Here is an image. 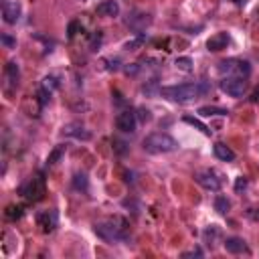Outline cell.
<instances>
[{
	"label": "cell",
	"instance_id": "obj_15",
	"mask_svg": "<svg viewBox=\"0 0 259 259\" xmlns=\"http://www.w3.org/2000/svg\"><path fill=\"white\" fill-rule=\"evenodd\" d=\"M221 237H223V231H221V227H217V225H208V227L202 231V241H204V245L210 247V249L217 247V243H219Z\"/></svg>",
	"mask_w": 259,
	"mask_h": 259
},
{
	"label": "cell",
	"instance_id": "obj_7",
	"mask_svg": "<svg viewBox=\"0 0 259 259\" xmlns=\"http://www.w3.org/2000/svg\"><path fill=\"white\" fill-rule=\"evenodd\" d=\"M20 192H22V196L28 198L30 202L40 200V198L45 196V192H47V188H45V178H42L40 174L34 176V178H30V180L20 188Z\"/></svg>",
	"mask_w": 259,
	"mask_h": 259
},
{
	"label": "cell",
	"instance_id": "obj_26",
	"mask_svg": "<svg viewBox=\"0 0 259 259\" xmlns=\"http://www.w3.org/2000/svg\"><path fill=\"white\" fill-rule=\"evenodd\" d=\"M176 67L180 71H184V73H190L192 71V59L190 57H178L176 59Z\"/></svg>",
	"mask_w": 259,
	"mask_h": 259
},
{
	"label": "cell",
	"instance_id": "obj_30",
	"mask_svg": "<svg viewBox=\"0 0 259 259\" xmlns=\"http://www.w3.org/2000/svg\"><path fill=\"white\" fill-rule=\"evenodd\" d=\"M247 188V178L245 176H239L237 180H235V192H241V190H245Z\"/></svg>",
	"mask_w": 259,
	"mask_h": 259
},
{
	"label": "cell",
	"instance_id": "obj_14",
	"mask_svg": "<svg viewBox=\"0 0 259 259\" xmlns=\"http://www.w3.org/2000/svg\"><path fill=\"white\" fill-rule=\"evenodd\" d=\"M95 12H97L99 16H105V18H115V16L119 14V4H117L115 0H103V2L97 4Z\"/></svg>",
	"mask_w": 259,
	"mask_h": 259
},
{
	"label": "cell",
	"instance_id": "obj_11",
	"mask_svg": "<svg viewBox=\"0 0 259 259\" xmlns=\"http://www.w3.org/2000/svg\"><path fill=\"white\" fill-rule=\"evenodd\" d=\"M20 18V4L18 2H2V20L6 24H16Z\"/></svg>",
	"mask_w": 259,
	"mask_h": 259
},
{
	"label": "cell",
	"instance_id": "obj_18",
	"mask_svg": "<svg viewBox=\"0 0 259 259\" xmlns=\"http://www.w3.org/2000/svg\"><path fill=\"white\" fill-rule=\"evenodd\" d=\"M198 115H202V117L229 115V109H223V107H217V105H202V107H198Z\"/></svg>",
	"mask_w": 259,
	"mask_h": 259
},
{
	"label": "cell",
	"instance_id": "obj_33",
	"mask_svg": "<svg viewBox=\"0 0 259 259\" xmlns=\"http://www.w3.org/2000/svg\"><path fill=\"white\" fill-rule=\"evenodd\" d=\"M182 257H202V251L200 249H192V251L182 253Z\"/></svg>",
	"mask_w": 259,
	"mask_h": 259
},
{
	"label": "cell",
	"instance_id": "obj_23",
	"mask_svg": "<svg viewBox=\"0 0 259 259\" xmlns=\"http://www.w3.org/2000/svg\"><path fill=\"white\" fill-rule=\"evenodd\" d=\"M182 121H186V123L194 125V127H196V130H200L204 136H210V134H212V130H208L200 119H196V117H192V115H184V117H182Z\"/></svg>",
	"mask_w": 259,
	"mask_h": 259
},
{
	"label": "cell",
	"instance_id": "obj_6",
	"mask_svg": "<svg viewBox=\"0 0 259 259\" xmlns=\"http://www.w3.org/2000/svg\"><path fill=\"white\" fill-rule=\"evenodd\" d=\"M221 91L231 95V97H241L247 89V79L245 77H237V75H225L219 83Z\"/></svg>",
	"mask_w": 259,
	"mask_h": 259
},
{
	"label": "cell",
	"instance_id": "obj_35",
	"mask_svg": "<svg viewBox=\"0 0 259 259\" xmlns=\"http://www.w3.org/2000/svg\"><path fill=\"white\" fill-rule=\"evenodd\" d=\"M251 101H253V103H259V89H255V91H253V95H251Z\"/></svg>",
	"mask_w": 259,
	"mask_h": 259
},
{
	"label": "cell",
	"instance_id": "obj_5",
	"mask_svg": "<svg viewBox=\"0 0 259 259\" xmlns=\"http://www.w3.org/2000/svg\"><path fill=\"white\" fill-rule=\"evenodd\" d=\"M219 71L223 75H237V77H249L251 73V65L249 61H241V59H225L219 63Z\"/></svg>",
	"mask_w": 259,
	"mask_h": 259
},
{
	"label": "cell",
	"instance_id": "obj_21",
	"mask_svg": "<svg viewBox=\"0 0 259 259\" xmlns=\"http://www.w3.org/2000/svg\"><path fill=\"white\" fill-rule=\"evenodd\" d=\"M144 42H146V34H144V32H138L134 38H130V40L123 45V49H125V51H136V49H140Z\"/></svg>",
	"mask_w": 259,
	"mask_h": 259
},
{
	"label": "cell",
	"instance_id": "obj_1",
	"mask_svg": "<svg viewBox=\"0 0 259 259\" xmlns=\"http://www.w3.org/2000/svg\"><path fill=\"white\" fill-rule=\"evenodd\" d=\"M210 91L206 81H194V83H180V85H168V87H160V95L176 101V103H190L202 95H206Z\"/></svg>",
	"mask_w": 259,
	"mask_h": 259
},
{
	"label": "cell",
	"instance_id": "obj_36",
	"mask_svg": "<svg viewBox=\"0 0 259 259\" xmlns=\"http://www.w3.org/2000/svg\"><path fill=\"white\" fill-rule=\"evenodd\" d=\"M138 69H140L138 65H136V67H127V69H125V73H127V75H130V73L134 75V73H138Z\"/></svg>",
	"mask_w": 259,
	"mask_h": 259
},
{
	"label": "cell",
	"instance_id": "obj_28",
	"mask_svg": "<svg viewBox=\"0 0 259 259\" xmlns=\"http://www.w3.org/2000/svg\"><path fill=\"white\" fill-rule=\"evenodd\" d=\"M113 150H115L117 154H125V152H127V144L121 142V140H113Z\"/></svg>",
	"mask_w": 259,
	"mask_h": 259
},
{
	"label": "cell",
	"instance_id": "obj_9",
	"mask_svg": "<svg viewBox=\"0 0 259 259\" xmlns=\"http://www.w3.org/2000/svg\"><path fill=\"white\" fill-rule=\"evenodd\" d=\"M36 225L40 227L42 233H53L59 225V214L57 210H40L36 214Z\"/></svg>",
	"mask_w": 259,
	"mask_h": 259
},
{
	"label": "cell",
	"instance_id": "obj_34",
	"mask_svg": "<svg viewBox=\"0 0 259 259\" xmlns=\"http://www.w3.org/2000/svg\"><path fill=\"white\" fill-rule=\"evenodd\" d=\"M247 217H249L251 221H259V212H253V208H251V210L247 212Z\"/></svg>",
	"mask_w": 259,
	"mask_h": 259
},
{
	"label": "cell",
	"instance_id": "obj_31",
	"mask_svg": "<svg viewBox=\"0 0 259 259\" xmlns=\"http://www.w3.org/2000/svg\"><path fill=\"white\" fill-rule=\"evenodd\" d=\"M0 40H2V45H6V47H14V45H16V40H14V38H10L8 34H2V36H0Z\"/></svg>",
	"mask_w": 259,
	"mask_h": 259
},
{
	"label": "cell",
	"instance_id": "obj_27",
	"mask_svg": "<svg viewBox=\"0 0 259 259\" xmlns=\"http://www.w3.org/2000/svg\"><path fill=\"white\" fill-rule=\"evenodd\" d=\"M57 85H59V83H57V79H55V77H45V79H42V85H40V87L53 93V89H57Z\"/></svg>",
	"mask_w": 259,
	"mask_h": 259
},
{
	"label": "cell",
	"instance_id": "obj_24",
	"mask_svg": "<svg viewBox=\"0 0 259 259\" xmlns=\"http://www.w3.org/2000/svg\"><path fill=\"white\" fill-rule=\"evenodd\" d=\"M87 184H89V182H87L85 172H77V174L73 176V188H75V190H83V192H85V190H87Z\"/></svg>",
	"mask_w": 259,
	"mask_h": 259
},
{
	"label": "cell",
	"instance_id": "obj_13",
	"mask_svg": "<svg viewBox=\"0 0 259 259\" xmlns=\"http://www.w3.org/2000/svg\"><path fill=\"white\" fill-rule=\"evenodd\" d=\"M63 134L65 136H71L75 140H83V142L91 140V132L85 130L81 123H67V125H63Z\"/></svg>",
	"mask_w": 259,
	"mask_h": 259
},
{
	"label": "cell",
	"instance_id": "obj_17",
	"mask_svg": "<svg viewBox=\"0 0 259 259\" xmlns=\"http://www.w3.org/2000/svg\"><path fill=\"white\" fill-rule=\"evenodd\" d=\"M212 152H214V156H217L219 160H223V162H233V160H235V152H233L227 144H223V142H217V144L212 146Z\"/></svg>",
	"mask_w": 259,
	"mask_h": 259
},
{
	"label": "cell",
	"instance_id": "obj_22",
	"mask_svg": "<svg viewBox=\"0 0 259 259\" xmlns=\"http://www.w3.org/2000/svg\"><path fill=\"white\" fill-rule=\"evenodd\" d=\"M229 208H231V200H229L227 196L219 194V196L214 198V210H217V212H221V214H227V212H229Z\"/></svg>",
	"mask_w": 259,
	"mask_h": 259
},
{
	"label": "cell",
	"instance_id": "obj_32",
	"mask_svg": "<svg viewBox=\"0 0 259 259\" xmlns=\"http://www.w3.org/2000/svg\"><path fill=\"white\" fill-rule=\"evenodd\" d=\"M77 26H79V22H77V20H73V22L69 24V32H67V36H69V38H73V36H75V30H77Z\"/></svg>",
	"mask_w": 259,
	"mask_h": 259
},
{
	"label": "cell",
	"instance_id": "obj_25",
	"mask_svg": "<svg viewBox=\"0 0 259 259\" xmlns=\"http://www.w3.org/2000/svg\"><path fill=\"white\" fill-rule=\"evenodd\" d=\"M63 152H65V146H57V148H55V150L49 154V158H47V166H55V164L61 160Z\"/></svg>",
	"mask_w": 259,
	"mask_h": 259
},
{
	"label": "cell",
	"instance_id": "obj_37",
	"mask_svg": "<svg viewBox=\"0 0 259 259\" xmlns=\"http://www.w3.org/2000/svg\"><path fill=\"white\" fill-rule=\"evenodd\" d=\"M233 2H235V4H239V6H241V4H245V2H247V0H233Z\"/></svg>",
	"mask_w": 259,
	"mask_h": 259
},
{
	"label": "cell",
	"instance_id": "obj_4",
	"mask_svg": "<svg viewBox=\"0 0 259 259\" xmlns=\"http://www.w3.org/2000/svg\"><path fill=\"white\" fill-rule=\"evenodd\" d=\"M194 180H196V184H200L204 190H212V192L221 190V186H223L221 174H219L217 170H212V168L196 170V172H194Z\"/></svg>",
	"mask_w": 259,
	"mask_h": 259
},
{
	"label": "cell",
	"instance_id": "obj_19",
	"mask_svg": "<svg viewBox=\"0 0 259 259\" xmlns=\"http://www.w3.org/2000/svg\"><path fill=\"white\" fill-rule=\"evenodd\" d=\"M4 75H6V79H8L12 85H18V75H20V71H18V65H16L14 61L6 63V67H4Z\"/></svg>",
	"mask_w": 259,
	"mask_h": 259
},
{
	"label": "cell",
	"instance_id": "obj_8",
	"mask_svg": "<svg viewBox=\"0 0 259 259\" xmlns=\"http://www.w3.org/2000/svg\"><path fill=\"white\" fill-rule=\"evenodd\" d=\"M136 125H138V115L132 111V109H123L117 113L115 117V127L121 132V134H134L136 132Z\"/></svg>",
	"mask_w": 259,
	"mask_h": 259
},
{
	"label": "cell",
	"instance_id": "obj_12",
	"mask_svg": "<svg viewBox=\"0 0 259 259\" xmlns=\"http://www.w3.org/2000/svg\"><path fill=\"white\" fill-rule=\"evenodd\" d=\"M229 42H231V38H229L227 32H217V34H212V36L206 40V49H208L210 53H219V51L227 49Z\"/></svg>",
	"mask_w": 259,
	"mask_h": 259
},
{
	"label": "cell",
	"instance_id": "obj_29",
	"mask_svg": "<svg viewBox=\"0 0 259 259\" xmlns=\"http://www.w3.org/2000/svg\"><path fill=\"white\" fill-rule=\"evenodd\" d=\"M136 115H138V117H140V121H144V123H146V121H150V119H152V115H150V111H148V109H146V107H140V109H138V113H136Z\"/></svg>",
	"mask_w": 259,
	"mask_h": 259
},
{
	"label": "cell",
	"instance_id": "obj_3",
	"mask_svg": "<svg viewBox=\"0 0 259 259\" xmlns=\"http://www.w3.org/2000/svg\"><path fill=\"white\" fill-rule=\"evenodd\" d=\"M142 148L148 154H168V152H174L178 148V142L170 134L154 132V134H150V136L144 138Z\"/></svg>",
	"mask_w": 259,
	"mask_h": 259
},
{
	"label": "cell",
	"instance_id": "obj_20",
	"mask_svg": "<svg viewBox=\"0 0 259 259\" xmlns=\"http://www.w3.org/2000/svg\"><path fill=\"white\" fill-rule=\"evenodd\" d=\"M24 214V206L22 204H10V206H6V210H4V217L8 219V221H16V219H20Z\"/></svg>",
	"mask_w": 259,
	"mask_h": 259
},
{
	"label": "cell",
	"instance_id": "obj_16",
	"mask_svg": "<svg viewBox=\"0 0 259 259\" xmlns=\"http://www.w3.org/2000/svg\"><path fill=\"white\" fill-rule=\"evenodd\" d=\"M225 249L233 255H241V253H249V247L247 243L241 239V237H227L225 239Z\"/></svg>",
	"mask_w": 259,
	"mask_h": 259
},
{
	"label": "cell",
	"instance_id": "obj_2",
	"mask_svg": "<svg viewBox=\"0 0 259 259\" xmlns=\"http://www.w3.org/2000/svg\"><path fill=\"white\" fill-rule=\"evenodd\" d=\"M95 235L105 241V243H121L127 241V231H125V223L121 219H107V221H99L93 225Z\"/></svg>",
	"mask_w": 259,
	"mask_h": 259
},
{
	"label": "cell",
	"instance_id": "obj_10",
	"mask_svg": "<svg viewBox=\"0 0 259 259\" xmlns=\"http://www.w3.org/2000/svg\"><path fill=\"white\" fill-rule=\"evenodd\" d=\"M150 22H152V16H150V14H146V12H140V10L130 12V14H127V18H125V24H127L132 30H136V32L144 30L146 26H150Z\"/></svg>",
	"mask_w": 259,
	"mask_h": 259
}]
</instances>
